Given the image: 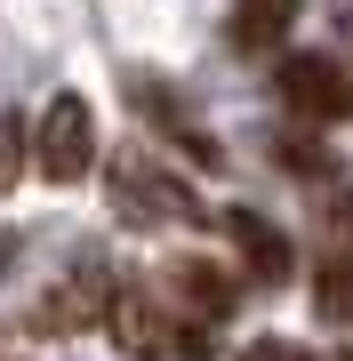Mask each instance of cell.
Returning <instances> with one entry per match:
<instances>
[{
  "instance_id": "obj_13",
  "label": "cell",
  "mask_w": 353,
  "mask_h": 361,
  "mask_svg": "<svg viewBox=\"0 0 353 361\" xmlns=\"http://www.w3.org/2000/svg\"><path fill=\"white\" fill-rule=\"evenodd\" d=\"M0 273H8V241H0Z\"/></svg>"
},
{
  "instance_id": "obj_5",
  "label": "cell",
  "mask_w": 353,
  "mask_h": 361,
  "mask_svg": "<svg viewBox=\"0 0 353 361\" xmlns=\"http://www.w3.org/2000/svg\"><path fill=\"white\" fill-rule=\"evenodd\" d=\"M113 289H120V281H113V265H105V257H80V265H73V281L49 297V313H40V322H49V329L97 322V313H113Z\"/></svg>"
},
{
  "instance_id": "obj_6",
  "label": "cell",
  "mask_w": 353,
  "mask_h": 361,
  "mask_svg": "<svg viewBox=\"0 0 353 361\" xmlns=\"http://www.w3.org/2000/svg\"><path fill=\"white\" fill-rule=\"evenodd\" d=\"M225 233H233L241 265L257 273V281H281V273H289V241H281L273 217H257V209H225Z\"/></svg>"
},
{
  "instance_id": "obj_12",
  "label": "cell",
  "mask_w": 353,
  "mask_h": 361,
  "mask_svg": "<svg viewBox=\"0 0 353 361\" xmlns=\"http://www.w3.org/2000/svg\"><path fill=\"white\" fill-rule=\"evenodd\" d=\"M241 361H305V353H297V345H281V337H257Z\"/></svg>"
},
{
  "instance_id": "obj_7",
  "label": "cell",
  "mask_w": 353,
  "mask_h": 361,
  "mask_svg": "<svg viewBox=\"0 0 353 361\" xmlns=\"http://www.w3.org/2000/svg\"><path fill=\"white\" fill-rule=\"evenodd\" d=\"M297 8L305 0H233V49L241 56H273L289 25H297Z\"/></svg>"
},
{
  "instance_id": "obj_11",
  "label": "cell",
  "mask_w": 353,
  "mask_h": 361,
  "mask_svg": "<svg viewBox=\"0 0 353 361\" xmlns=\"http://www.w3.org/2000/svg\"><path fill=\"white\" fill-rule=\"evenodd\" d=\"M273 161H289V169H314V177H329V153H321V145H305V137H273Z\"/></svg>"
},
{
  "instance_id": "obj_10",
  "label": "cell",
  "mask_w": 353,
  "mask_h": 361,
  "mask_svg": "<svg viewBox=\"0 0 353 361\" xmlns=\"http://www.w3.org/2000/svg\"><path fill=\"white\" fill-rule=\"evenodd\" d=\"M314 297H321V313H329V322H345V313H353V273H337V265H329Z\"/></svg>"
},
{
  "instance_id": "obj_9",
  "label": "cell",
  "mask_w": 353,
  "mask_h": 361,
  "mask_svg": "<svg viewBox=\"0 0 353 361\" xmlns=\"http://www.w3.org/2000/svg\"><path fill=\"white\" fill-rule=\"evenodd\" d=\"M16 177H25V121L0 113V193H8Z\"/></svg>"
},
{
  "instance_id": "obj_2",
  "label": "cell",
  "mask_w": 353,
  "mask_h": 361,
  "mask_svg": "<svg viewBox=\"0 0 353 361\" xmlns=\"http://www.w3.org/2000/svg\"><path fill=\"white\" fill-rule=\"evenodd\" d=\"M32 161H40V177L49 185H80L89 177V161H97V113H89V97H49V113H40V129H32Z\"/></svg>"
},
{
  "instance_id": "obj_1",
  "label": "cell",
  "mask_w": 353,
  "mask_h": 361,
  "mask_svg": "<svg viewBox=\"0 0 353 361\" xmlns=\"http://www.w3.org/2000/svg\"><path fill=\"white\" fill-rule=\"evenodd\" d=\"M105 185H113V209L129 225H193L201 217V201L185 193V177H169L153 153H120Z\"/></svg>"
},
{
  "instance_id": "obj_4",
  "label": "cell",
  "mask_w": 353,
  "mask_h": 361,
  "mask_svg": "<svg viewBox=\"0 0 353 361\" xmlns=\"http://www.w3.org/2000/svg\"><path fill=\"white\" fill-rule=\"evenodd\" d=\"M113 337H120V353H137V361H161V353H177V329H169V313L153 305L144 289H113Z\"/></svg>"
},
{
  "instance_id": "obj_3",
  "label": "cell",
  "mask_w": 353,
  "mask_h": 361,
  "mask_svg": "<svg viewBox=\"0 0 353 361\" xmlns=\"http://www.w3.org/2000/svg\"><path fill=\"white\" fill-rule=\"evenodd\" d=\"M281 104L297 121H314V129H337V121H353V80L337 56L297 49V56H281Z\"/></svg>"
},
{
  "instance_id": "obj_8",
  "label": "cell",
  "mask_w": 353,
  "mask_h": 361,
  "mask_svg": "<svg viewBox=\"0 0 353 361\" xmlns=\"http://www.w3.org/2000/svg\"><path fill=\"white\" fill-rule=\"evenodd\" d=\"M169 289L185 297V313H201V322H225V313L241 305L233 273H217V265H201V257H185V265L169 273Z\"/></svg>"
},
{
  "instance_id": "obj_14",
  "label": "cell",
  "mask_w": 353,
  "mask_h": 361,
  "mask_svg": "<svg viewBox=\"0 0 353 361\" xmlns=\"http://www.w3.org/2000/svg\"><path fill=\"white\" fill-rule=\"evenodd\" d=\"M337 361H353V353H337Z\"/></svg>"
}]
</instances>
